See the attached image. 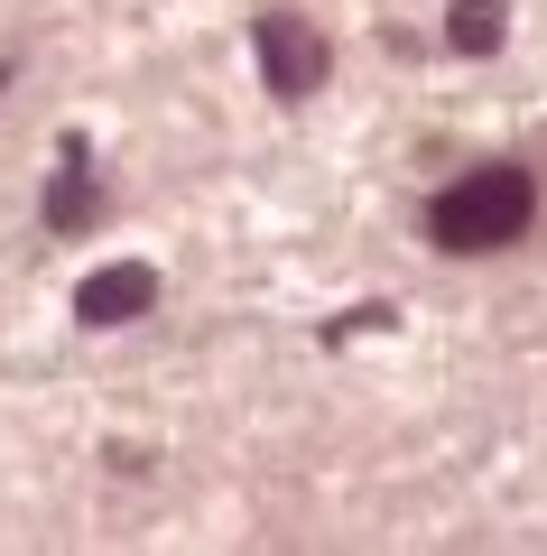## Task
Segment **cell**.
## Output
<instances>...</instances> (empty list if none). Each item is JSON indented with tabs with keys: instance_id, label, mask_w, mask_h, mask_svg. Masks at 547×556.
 Masks as SVG:
<instances>
[{
	"instance_id": "6da1fadb",
	"label": "cell",
	"mask_w": 547,
	"mask_h": 556,
	"mask_svg": "<svg viewBox=\"0 0 547 556\" xmlns=\"http://www.w3.org/2000/svg\"><path fill=\"white\" fill-rule=\"evenodd\" d=\"M529 214H538V186L520 167H473V177H455L427 204V241L455 260H483V251H510L529 232Z\"/></svg>"
},
{
	"instance_id": "7a4b0ae2",
	"label": "cell",
	"mask_w": 547,
	"mask_h": 556,
	"mask_svg": "<svg viewBox=\"0 0 547 556\" xmlns=\"http://www.w3.org/2000/svg\"><path fill=\"white\" fill-rule=\"evenodd\" d=\"M251 47H260V75H270V93H315L325 84V38H315L297 10H270V20L251 28Z\"/></svg>"
},
{
	"instance_id": "3957f363",
	"label": "cell",
	"mask_w": 547,
	"mask_h": 556,
	"mask_svg": "<svg viewBox=\"0 0 547 556\" xmlns=\"http://www.w3.org/2000/svg\"><path fill=\"white\" fill-rule=\"evenodd\" d=\"M149 306H158V269H139V260H112V269H94L75 288L84 325H130V316H149Z\"/></svg>"
},
{
	"instance_id": "277c9868",
	"label": "cell",
	"mask_w": 547,
	"mask_h": 556,
	"mask_svg": "<svg viewBox=\"0 0 547 556\" xmlns=\"http://www.w3.org/2000/svg\"><path fill=\"white\" fill-rule=\"evenodd\" d=\"M102 214V186H94V159L84 149H65V167H57V186H47V223L57 232H84V223Z\"/></svg>"
},
{
	"instance_id": "5b68a950",
	"label": "cell",
	"mask_w": 547,
	"mask_h": 556,
	"mask_svg": "<svg viewBox=\"0 0 547 556\" xmlns=\"http://www.w3.org/2000/svg\"><path fill=\"white\" fill-rule=\"evenodd\" d=\"M446 47L455 56H492V47H501V0H455L446 10Z\"/></svg>"
},
{
	"instance_id": "8992f818",
	"label": "cell",
	"mask_w": 547,
	"mask_h": 556,
	"mask_svg": "<svg viewBox=\"0 0 547 556\" xmlns=\"http://www.w3.org/2000/svg\"><path fill=\"white\" fill-rule=\"evenodd\" d=\"M0 84H10V75H0Z\"/></svg>"
}]
</instances>
